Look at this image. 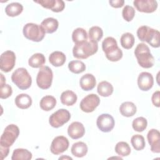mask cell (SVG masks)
<instances>
[{
	"label": "cell",
	"instance_id": "obj_44",
	"mask_svg": "<svg viewBox=\"0 0 160 160\" xmlns=\"http://www.w3.org/2000/svg\"><path fill=\"white\" fill-rule=\"evenodd\" d=\"M64 158H65V159H66V158H67V159H72V158H70V157H68V156H67V157H66H66H65V156H62V157L59 158V159H64Z\"/></svg>",
	"mask_w": 160,
	"mask_h": 160
},
{
	"label": "cell",
	"instance_id": "obj_40",
	"mask_svg": "<svg viewBox=\"0 0 160 160\" xmlns=\"http://www.w3.org/2000/svg\"><path fill=\"white\" fill-rule=\"evenodd\" d=\"M159 96H160V91H157L156 92H154L152 95V98H151V100H152V104L159 108L160 106V102H159Z\"/></svg>",
	"mask_w": 160,
	"mask_h": 160
},
{
	"label": "cell",
	"instance_id": "obj_22",
	"mask_svg": "<svg viewBox=\"0 0 160 160\" xmlns=\"http://www.w3.org/2000/svg\"><path fill=\"white\" fill-rule=\"evenodd\" d=\"M120 113L125 117H131L134 116L137 111L136 105L130 101L122 102L119 107Z\"/></svg>",
	"mask_w": 160,
	"mask_h": 160
},
{
	"label": "cell",
	"instance_id": "obj_27",
	"mask_svg": "<svg viewBox=\"0 0 160 160\" xmlns=\"http://www.w3.org/2000/svg\"><path fill=\"white\" fill-rule=\"evenodd\" d=\"M113 86L112 85L106 81L100 82L97 88V91L98 94L102 97H108L112 94L113 92Z\"/></svg>",
	"mask_w": 160,
	"mask_h": 160
},
{
	"label": "cell",
	"instance_id": "obj_15",
	"mask_svg": "<svg viewBox=\"0 0 160 160\" xmlns=\"http://www.w3.org/2000/svg\"><path fill=\"white\" fill-rule=\"evenodd\" d=\"M154 84L152 75L148 72H142L138 78V85L139 88L143 91H147L152 88Z\"/></svg>",
	"mask_w": 160,
	"mask_h": 160
},
{
	"label": "cell",
	"instance_id": "obj_1",
	"mask_svg": "<svg viewBox=\"0 0 160 160\" xmlns=\"http://www.w3.org/2000/svg\"><path fill=\"white\" fill-rule=\"evenodd\" d=\"M102 48L106 58L110 61H118L122 57V51L118 47L116 40L112 37H107L103 40Z\"/></svg>",
	"mask_w": 160,
	"mask_h": 160
},
{
	"label": "cell",
	"instance_id": "obj_2",
	"mask_svg": "<svg viewBox=\"0 0 160 160\" xmlns=\"http://www.w3.org/2000/svg\"><path fill=\"white\" fill-rule=\"evenodd\" d=\"M98 50V42L86 41L82 42L75 44L72 49V54L74 58L83 59L94 54Z\"/></svg>",
	"mask_w": 160,
	"mask_h": 160
},
{
	"label": "cell",
	"instance_id": "obj_11",
	"mask_svg": "<svg viewBox=\"0 0 160 160\" xmlns=\"http://www.w3.org/2000/svg\"><path fill=\"white\" fill-rule=\"evenodd\" d=\"M16 62V55L12 51L4 52L0 58V69L2 71L8 72L14 67Z\"/></svg>",
	"mask_w": 160,
	"mask_h": 160
},
{
	"label": "cell",
	"instance_id": "obj_8",
	"mask_svg": "<svg viewBox=\"0 0 160 160\" xmlns=\"http://www.w3.org/2000/svg\"><path fill=\"white\" fill-rule=\"evenodd\" d=\"M53 78V74L51 69L48 66L40 68L36 77L38 86L42 89H47L51 86Z\"/></svg>",
	"mask_w": 160,
	"mask_h": 160
},
{
	"label": "cell",
	"instance_id": "obj_43",
	"mask_svg": "<svg viewBox=\"0 0 160 160\" xmlns=\"http://www.w3.org/2000/svg\"><path fill=\"white\" fill-rule=\"evenodd\" d=\"M0 75H1V81H0V85H1V84H3L6 83V78L4 77V76L2 73H1Z\"/></svg>",
	"mask_w": 160,
	"mask_h": 160
},
{
	"label": "cell",
	"instance_id": "obj_24",
	"mask_svg": "<svg viewBox=\"0 0 160 160\" xmlns=\"http://www.w3.org/2000/svg\"><path fill=\"white\" fill-rule=\"evenodd\" d=\"M77 96L72 91L67 90L62 92L61 94L60 99L62 104L70 106L74 104L77 101Z\"/></svg>",
	"mask_w": 160,
	"mask_h": 160
},
{
	"label": "cell",
	"instance_id": "obj_30",
	"mask_svg": "<svg viewBox=\"0 0 160 160\" xmlns=\"http://www.w3.org/2000/svg\"><path fill=\"white\" fill-rule=\"evenodd\" d=\"M32 153L28 149L18 148L14 150L11 159L12 160H30L32 158Z\"/></svg>",
	"mask_w": 160,
	"mask_h": 160
},
{
	"label": "cell",
	"instance_id": "obj_10",
	"mask_svg": "<svg viewBox=\"0 0 160 160\" xmlns=\"http://www.w3.org/2000/svg\"><path fill=\"white\" fill-rule=\"evenodd\" d=\"M99 103L100 99L98 96L95 94H90L81 100L79 107L83 112L89 113L94 111Z\"/></svg>",
	"mask_w": 160,
	"mask_h": 160
},
{
	"label": "cell",
	"instance_id": "obj_31",
	"mask_svg": "<svg viewBox=\"0 0 160 160\" xmlns=\"http://www.w3.org/2000/svg\"><path fill=\"white\" fill-rule=\"evenodd\" d=\"M72 39L75 44L86 41H88L87 32L83 28H78L72 32Z\"/></svg>",
	"mask_w": 160,
	"mask_h": 160
},
{
	"label": "cell",
	"instance_id": "obj_6",
	"mask_svg": "<svg viewBox=\"0 0 160 160\" xmlns=\"http://www.w3.org/2000/svg\"><path fill=\"white\" fill-rule=\"evenodd\" d=\"M19 134V128L13 124H9L4 130L0 138V146L9 148L15 142Z\"/></svg>",
	"mask_w": 160,
	"mask_h": 160
},
{
	"label": "cell",
	"instance_id": "obj_41",
	"mask_svg": "<svg viewBox=\"0 0 160 160\" xmlns=\"http://www.w3.org/2000/svg\"><path fill=\"white\" fill-rule=\"evenodd\" d=\"M109 3L112 7L115 8H121L124 5V0H112V1H109Z\"/></svg>",
	"mask_w": 160,
	"mask_h": 160
},
{
	"label": "cell",
	"instance_id": "obj_29",
	"mask_svg": "<svg viewBox=\"0 0 160 160\" xmlns=\"http://www.w3.org/2000/svg\"><path fill=\"white\" fill-rule=\"evenodd\" d=\"M46 62V58L42 53H35L28 60L29 65L34 68H41Z\"/></svg>",
	"mask_w": 160,
	"mask_h": 160
},
{
	"label": "cell",
	"instance_id": "obj_32",
	"mask_svg": "<svg viewBox=\"0 0 160 160\" xmlns=\"http://www.w3.org/2000/svg\"><path fill=\"white\" fill-rule=\"evenodd\" d=\"M120 42L123 48L126 49H131L134 44V37L130 32L124 33L120 38Z\"/></svg>",
	"mask_w": 160,
	"mask_h": 160
},
{
	"label": "cell",
	"instance_id": "obj_28",
	"mask_svg": "<svg viewBox=\"0 0 160 160\" xmlns=\"http://www.w3.org/2000/svg\"><path fill=\"white\" fill-rule=\"evenodd\" d=\"M23 10V6L19 2H12L8 4L5 8V12L8 16L15 17L19 15Z\"/></svg>",
	"mask_w": 160,
	"mask_h": 160
},
{
	"label": "cell",
	"instance_id": "obj_4",
	"mask_svg": "<svg viewBox=\"0 0 160 160\" xmlns=\"http://www.w3.org/2000/svg\"><path fill=\"white\" fill-rule=\"evenodd\" d=\"M137 36L141 41H146L153 48H159V32L147 26H142L137 30Z\"/></svg>",
	"mask_w": 160,
	"mask_h": 160
},
{
	"label": "cell",
	"instance_id": "obj_18",
	"mask_svg": "<svg viewBox=\"0 0 160 160\" xmlns=\"http://www.w3.org/2000/svg\"><path fill=\"white\" fill-rule=\"evenodd\" d=\"M85 133L84 125L78 121L72 122L68 128V134L73 139H78L82 138Z\"/></svg>",
	"mask_w": 160,
	"mask_h": 160
},
{
	"label": "cell",
	"instance_id": "obj_9",
	"mask_svg": "<svg viewBox=\"0 0 160 160\" xmlns=\"http://www.w3.org/2000/svg\"><path fill=\"white\" fill-rule=\"evenodd\" d=\"M70 118L71 114L67 109H60L50 116L49 122L52 127L58 128L67 123Z\"/></svg>",
	"mask_w": 160,
	"mask_h": 160
},
{
	"label": "cell",
	"instance_id": "obj_19",
	"mask_svg": "<svg viewBox=\"0 0 160 160\" xmlns=\"http://www.w3.org/2000/svg\"><path fill=\"white\" fill-rule=\"evenodd\" d=\"M79 84L81 89L84 91H91L96 84V78L92 74L87 73L81 78Z\"/></svg>",
	"mask_w": 160,
	"mask_h": 160
},
{
	"label": "cell",
	"instance_id": "obj_7",
	"mask_svg": "<svg viewBox=\"0 0 160 160\" xmlns=\"http://www.w3.org/2000/svg\"><path fill=\"white\" fill-rule=\"evenodd\" d=\"M22 32L26 38L34 42L42 41L45 36V32L41 26L32 22L26 24L23 27Z\"/></svg>",
	"mask_w": 160,
	"mask_h": 160
},
{
	"label": "cell",
	"instance_id": "obj_34",
	"mask_svg": "<svg viewBox=\"0 0 160 160\" xmlns=\"http://www.w3.org/2000/svg\"><path fill=\"white\" fill-rule=\"evenodd\" d=\"M69 71L74 74H79L84 72L86 69L85 64L79 60L71 61L68 64Z\"/></svg>",
	"mask_w": 160,
	"mask_h": 160
},
{
	"label": "cell",
	"instance_id": "obj_13",
	"mask_svg": "<svg viewBox=\"0 0 160 160\" xmlns=\"http://www.w3.org/2000/svg\"><path fill=\"white\" fill-rule=\"evenodd\" d=\"M69 144V141L65 136H57L51 142L50 147L51 152L55 155L60 154L68 149Z\"/></svg>",
	"mask_w": 160,
	"mask_h": 160
},
{
	"label": "cell",
	"instance_id": "obj_35",
	"mask_svg": "<svg viewBox=\"0 0 160 160\" xmlns=\"http://www.w3.org/2000/svg\"><path fill=\"white\" fill-rule=\"evenodd\" d=\"M131 142L134 149L136 151L143 149L146 145L144 138L140 134H135L132 136L131 139Z\"/></svg>",
	"mask_w": 160,
	"mask_h": 160
},
{
	"label": "cell",
	"instance_id": "obj_16",
	"mask_svg": "<svg viewBox=\"0 0 160 160\" xmlns=\"http://www.w3.org/2000/svg\"><path fill=\"white\" fill-rule=\"evenodd\" d=\"M147 138L149 145L151 146V150L152 152H160V133L158 130L152 129L149 130L147 134Z\"/></svg>",
	"mask_w": 160,
	"mask_h": 160
},
{
	"label": "cell",
	"instance_id": "obj_21",
	"mask_svg": "<svg viewBox=\"0 0 160 160\" xmlns=\"http://www.w3.org/2000/svg\"><path fill=\"white\" fill-rule=\"evenodd\" d=\"M14 101L16 106L22 109H28L32 104V99L31 96L24 93L18 95L16 97Z\"/></svg>",
	"mask_w": 160,
	"mask_h": 160
},
{
	"label": "cell",
	"instance_id": "obj_5",
	"mask_svg": "<svg viewBox=\"0 0 160 160\" xmlns=\"http://www.w3.org/2000/svg\"><path fill=\"white\" fill-rule=\"evenodd\" d=\"M12 81L21 90H26L30 88L32 78L28 71L24 68L16 69L11 76Z\"/></svg>",
	"mask_w": 160,
	"mask_h": 160
},
{
	"label": "cell",
	"instance_id": "obj_20",
	"mask_svg": "<svg viewBox=\"0 0 160 160\" xmlns=\"http://www.w3.org/2000/svg\"><path fill=\"white\" fill-rule=\"evenodd\" d=\"M41 27L45 33L51 34L55 32L59 26L58 21L53 18H48L44 19L41 23Z\"/></svg>",
	"mask_w": 160,
	"mask_h": 160
},
{
	"label": "cell",
	"instance_id": "obj_3",
	"mask_svg": "<svg viewBox=\"0 0 160 160\" xmlns=\"http://www.w3.org/2000/svg\"><path fill=\"white\" fill-rule=\"evenodd\" d=\"M134 55L138 64L143 68H150L154 64V58L149 47L144 43H139L134 50Z\"/></svg>",
	"mask_w": 160,
	"mask_h": 160
},
{
	"label": "cell",
	"instance_id": "obj_14",
	"mask_svg": "<svg viewBox=\"0 0 160 160\" xmlns=\"http://www.w3.org/2000/svg\"><path fill=\"white\" fill-rule=\"evenodd\" d=\"M133 4L138 11L145 13H152L158 8V2L154 0H135Z\"/></svg>",
	"mask_w": 160,
	"mask_h": 160
},
{
	"label": "cell",
	"instance_id": "obj_12",
	"mask_svg": "<svg viewBox=\"0 0 160 160\" xmlns=\"http://www.w3.org/2000/svg\"><path fill=\"white\" fill-rule=\"evenodd\" d=\"M96 124L98 129L104 132H110L114 127L113 117L109 114H102L97 118Z\"/></svg>",
	"mask_w": 160,
	"mask_h": 160
},
{
	"label": "cell",
	"instance_id": "obj_25",
	"mask_svg": "<svg viewBox=\"0 0 160 160\" xmlns=\"http://www.w3.org/2000/svg\"><path fill=\"white\" fill-rule=\"evenodd\" d=\"M71 153L76 157L82 158L88 152V146L83 142H77L72 144L71 149Z\"/></svg>",
	"mask_w": 160,
	"mask_h": 160
},
{
	"label": "cell",
	"instance_id": "obj_42",
	"mask_svg": "<svg viewBox=\"0 0 160 160\" xmlns=\"http://www.w3.org/2000/svg\"><path fill=\"white\" fill-rule=\"evenodd\" d=\"M0 149H1V159H4L8 155V153L9 152V148H4L0 146Z\"/></svg>",
	"mask_w": 160,
	"mask_h": 160
},
{
	"label": "cell",
	"instance_id": "obj_38",
	"mask_svg": "<svg viewBox=\"0 0 160 160\" xmlns=\"http://www.w3.org/2000/svg\"><path fill=\"white\" fill-rule=\"evenodd\" d=\"M134 15H135V9H134L133 7L129 5H126L124 7L122 11V16L123 19L125 21L128 22H130L134 18Z\"/></svg>",
	"mask_w": 160,
	"mask_h": 160
},
{
	"label": "cell",
	"instance_id": "obj_26",
	"mask_svg": "<svg viewBox=\"0 0 160 160\" xmlns=\"http://www.w3.org/2000/svg\"><path fill=\"white\" fill-rule=\"evenodd\" d=\"M56 104V98L50 95L45 96L40 101L39 106L40 108L45 111H49L52 110Z\"/></svg>",
	"mask_w": 160,
	"mask_h": 160
},
{
	"label": "cell",
	"instance_id": "obj_23",
	"mask_svg": "<svg viewBox=\"0 0 160 160\" xmlns=\"http://www.w3.org/2000/svg\"><path fill=\"white\" fill-rule=\"evenodd\" d=\"M66 56L61 51H54L49 56V62L55 67H59L62 66L66 62Z\"/></svg>",
	"mask_w": 160,
	"mask_h": 160
},
{
	"label": "cell",
	"instance_id": "obj_37",
	"mask_svg": "<svg viewBox=\"0 0 160 160\" xmlns=\"http://www.w3.org/2000/svg\"><path fill=\"white\" fill-rule=\"evenodd\" d=\"M148 126V121L144 117H138L134 119L132 123V128L137 132H142L144 131Z\"/></svg>",
	"mask_w": 160,
	"mask_h": 160
},
{
	"label": "cell",
	"instance_id": "obj_36",
	"mask_svg": "<svg viewBox=\"0 0 160 160\" xmlns=\"http://www.w3.org/2000/svg\"><path fill=\"white\" fill-rule=\"evenodd\" d=\"M115 151L121 156H127L131 153V148L126 142L120 141L115 146Z\"/></svg>",
	"mask_w": 160,
	"mask_h": 160
},
{
	"label": "cell",
	"instance_id": "obj_39",
	"mask_svg": "<svg viewBox=\"0 0 160 160\" xmlns=\"http://www.w3.org/2000/svg\"><path fill=\"white\" fill-rule=\"evenodd\" d=\"M0 98L1 99H7L11 96L12 89L10 85L6 83L0 85Z\"/></svg>",
	"mask_w": 160,
	"mask_h": 160
},
{
	"label": "cell",
	"instance_id": "obj_33",
	"mask_svg": "<svg viewBox=\"0 0 160 160\" xmlns=\"http://www.w3.org/2000/svg\"><path fill=\"white\" fill-rule=\"evenodd\" d=\"M89 41L98 42L103 36V31L99 26H92L89 30Z\"/></svg>",
	"mask_w": 160,
	"mask_h": 160
},
{
	"label": "cell",
	"instance_id": "obj_17",
	"mask_svg": "<svg viewBox=\"0 0 160 160\" xmlns=\"http://www.w3.org/2000/svg\"><path fill=\"white\" fill-rule=\"evenodd\" d=\"M34 2L55 12H61L65 8V3L62 0H39Z\"/></svg>",
	"mask_w": 160,
	"mask_h": 160
}]
</instances>
